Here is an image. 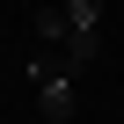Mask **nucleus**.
<instances>
[{"mask_svg": "<svg viewBox=\"0 0 124 124\" xmlns=\"http://www.w3.org/2000/svg\"><path fill=\"white\" fill-rule=\"evenodd\" d=\"M73 29H102V0H66V37Z\"/></svg>", "mask_w": 124, "mask_h": 124, "instance_id": "obj_3", "label": "nucleus"}, {"mask_svg": "<svg viewBox=\"0 0 124 124\" xmlns=\"http://www.w3.org/2000/svg\"><path fill=\"white\" fill-rule=\"evenodd\" d=\"M37 37H51V44L66 37V8H37Z\"/></svg>", "mask_w": 124, "mask_h": 124, "instance_id": "obj_4", "label": "nucleus"}, {"mask_svg": "<svg viewBox=\"0 0 124 124\" xmlns=\"http://www.w3.org/2000/svg\"><path fill=\"white\" fill-rule=\"evenodd\" d=\"M37 102H44V117H73V109H80L73 73H37Z\"/></svg>", "mask_w": 124, "mask_h": 124, "instance_id": "obj_1", "label": "nucleus"}, {"mask_svg": "<svg viewBox=\"0 0 124 124\" xmlns=\"http://www.w3.org/2000/svg\"><path fill=\"white\" fill-rule=\"evenodd\" d=\"M95 58H102V29H73V37H66V73L95 66Z\"/></svg>", "mask_w": 124, "mask_h": 124, "instance_id": "obj_2", "label": "nucleus"}]
</instances>
